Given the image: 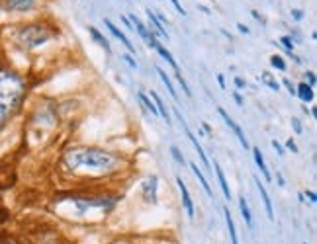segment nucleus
<instances>
[{
    "instance_id": "f257e3e1",
    "label": "nucleus",
    "mask_w": 317,
    "mask_h": 244,
    "mask_svg": "<svg viewBox=\"0 0 317 244\" xmlns=\"http://www.w3.org/2000/svg\"><path fill=\"white\" fill-rule=\"evenodd\" d=\"M26 92L24 80L10 70H0V129L8 121V117L18 109Z\"/></svg>"
},
{
    "instance_id": "f03ea898",
    "label": "nucleus",
    "mask_w": 317,
    "mask_h": 244,
    "mask_svg": "<svg viewBox=\"0 0 317 244\" xmlns=\"http://www.w3.org/2000/svg\"><path fill=\"white\" fill-rule=\"evenodd\" d=\"M67 166L71 168H90V170H112L118 158L112 152H106L100 148H84V150H73L65 156Z\"/></svg>"
},
{
    "instance_id": "7ed1b4c3",
    "label": "nucleus",
    "mask_w": 317,
    "mask_h": 244,
    "mask_svg": "<svg viewBox=\"0 0 317 244\" xmlns=\"http://www.w3.org/2000/svg\"><path fill=\"white\" fill-rule=\"evenodd\" d=\"M20 37H22V41H24L26 45L36 47V45L45 43V41L51 37V34H49L45 28H41V26H28V28H24V30L20 32Z\"/></svg>"
},
{
    "instance_id": "20e7f679",
    "label": "nucleus",
    "mask_w": 317,
    "mask_h": 244,
    "mask_svg": "<svg viewBox=\"0 0 317 244\" xmlns=\"http://www.w3.org/2000/svg\"><path fill=\"white\" fill-rule=\"evenodd\" d=\"M217 113H219V115L223 117V121H225V123H227V125H229L231 129H233V133H235V137L239 139L241 146H243V148H249V141H247V137H245L243 129H241V127H239V125H237V123H235V121H233V119L229 117V113H227V111H225L223 107H217Z\"/></svg>"
},
{
    "instance_id": "39448f33",
    "label": "nucleus",
    "mask_w": 317,
    "mask_h": 244,
    "mask_svg": "<svg viewBox=\"0 0 317 244\" xmlns=\"http://www.w3.org/2000/svg\"><path fill=\"white\" fill-rule=\"evenodd\" d=\"M176 184H178V190H180V194H182V205H184V209H186L188 219H194V203H192L190 194H188V188H186V184L182 182L180 176L176 178Z\"/></svg>"
},
{
    "instance_id": "423d86ee",
    "label": "nucleus",
    "mask_w": 317,
    "mask_h": 244,
    "mask_svg": "<svg viewBox=\"0 0 317 244\" xmlns=\"http://www.w3.org/2000/svg\"><path fill=\"white\" fill-rule=\"evenodd\" d=\"M36 0H2V6L8 10H16V12H26L30 8H34Z\"/></svg>"
},
{
    "instance_id": "0eeeda50",
    "label": "nucleus",
    "mask_w": 317,
    "mask_h": 244,
    "mask_svg": "<svg viewBox=\"0 0 317 244\" xmlns=\"http://www.w3.org/2000/svg\"><path fill=\"white\" fill-rule=\"evenodd\" d=\"M143 195H145V199L151 201V203L157 201V176H151V178L145 180V184H143Z\"/></svg>"
},
{
    "instance_id": "6e6552de",
    "label": "nucleus",
    "mask_w": 317,
    "mask_h": 244,
    "mask_svg": "<svg viewBox=\"0 0 317 244\" xmlns=\"http://www.w3.org/2000/svg\"><path fill=\"white\" fill-rule=\"evenodd\" d=\"M127 20H131V26H133V30H135V32H137V34L143 37V41L149 45V41H151V32H149V30H147V28L141 24V20H139L135 14H131Z\"/></svg>"
},
{
    "instance_id": "1a4fd4ad",
    "label": "nucleus",
    "mask_w": 317,
    "mask_h": 244,
    "mask_svg": "<svg viewBox=\"0 0 317 244\" xmlns=\"http://www.w3.org/2000/svg\"><path fill=\"white\" fill-rule=\"evenodd\" d=\"M104 26L108 28V30H110V32H112V34H114V35H116V37H118V39H119V41H121V43H123V45H125V47L129 49V51H131L133 55H135V47H133V45L129 43V39L125 37V34H123V32L119 30V28H116V26H114V24H112L110 20H104Z\"/></svg>"
},
{
    "instance_id": "9d476101",
    "label": "nucleus",
    "mask_w": 317,
    "mask_h": 244,
    "mask_svg": "<svg viewBox=\"0 0 317 244\" xmlns=\"http://www.w3.org/2000/svg\"><path fill=\"white\" fill-rule=\"evenodd\" d=\"M255 184H257V188H259V192H261V197H263L264 205H266V215H268V219L272 221V219H274V211H272V201H270V197H268V192H266V188L261 184V180H259L257 176H255Z\"/></svg>"
},
{
    "instance_id": "9b49d317",
    "label": "nucleus",
    "mask_w": 317,
    "mask_h": 244,
    "mask_svg": "<svg viewBox=\"0 0 317 244\" xmlns=\"http://www.w3.org/2000/svg\"><path fill=\"white\" fill-rule=\"evenodd\" d=\"M211 170H215V174H217V180H219V186H221V192H223V195H225V199H231V190H229V186H227V180H225V176H223V172H221L219 164H217V162H213Z\"/></svg>"
},
{
    "instance_id": "f8f14e48",
    "label": "nucleus",
    "mask_w": 317,
    "mask_h": 244,
    "mask_svg": "<svg viewBox=\"0 0 317 244\" xmlns=\"http://www.w3.org/2000/svg\"><path fill=\"white\" fill-rule=\"evenodd\" d=\"M253 156H255L257 166H259V168H261V172H263L264 180H266V182H270V180H272V176H270V172H268V168H266V162H264L263 154H261V148H253Z\"/></svg>"
},
{
    "instance_id": "ddd939ff",
    "label": "nucleus",
    "mask_w": 317,
    "mask_h": 244,
    "mask_svg": "<svg viewBox=\"0 0 317 244\" xmlns=\"http://www.w3.org/2000/svg\"><path fill=\"white\" fill-rule=\"evenodd\" d=\"M88 34L92 35V39H94V41H96V43H98L100 47H104L106 53H110V51H112V47H110V43H108V39H106L104 35H102V34H100V32L96 30V28L88 26Z\"/></svg>"
},
{
    "instance_id": "4468645a",
    "label": "nucleus",
    "mask_w": 317,
    "mask_h": 244,
    "mask_svg": "<svg viewBox=\"0 0 317 244\" xmlns=\"http://www.w3.org/2000/svg\"><path fill=\"white\" fill-rule=\"evenodd\" d=\"M296 94L300 96L302 102H312L314 100V88L310 86V84H306V82H302L300 86H298V90H296Z\"/></svg>"
},
{
    "instance_id": "2eb2a0df",
    "label": "nucleus",
    "mask_w": 317,
    "mask_h": 244,
    "mask_svg": "<svg viewBox=\"0 0 317 244\" xmlns=\"http://www.w3.org/2000/svg\"><path fill=\"white\" fill-rule=\"evenodd\" d=\"M190 168H192V172L196 174V178H198V182L202 184V188L206 190V194L211 197V195H213V192H211V188H210V184H208V180H206V176L202 174V170H200V168H198V166H196L194 162H190Z\"/></svg>"
},
{
    "instance_id": "dca6fc26",
    "label": "nucleus",
    "mask_w": 317,
    "mask_h": 244,
    "mask_svg": "<svg viewBox=\"0 0 317 244\" xmlns=\"http://www.w3.org/2000/svg\"><path fill=\"white\" fill-rule=\"evenodd\" d=\"M239 209H241V215H243L247 227L251 229V227H253V217H251V209H249V203H247L245 197H239Z\"/></svg>"
},
{
    "instance_id": "f3484780",
    "label": "nucleus",
    "mask_w": 317,
    "mask_h": 244,
    "mask_svg": "<svg viewBox=\"0 0 317 244\" xmlns=\"http://www.w3.org/2000/svg\"><path fill=\"white\" fill-rule=\"evenodd\" d=\"M147 16H149V22H151V28H155V32H157V34H160L162 37H166V39H168V34H166V30L162 28V24L158 22L157 14H155V12H151V10H147Z\"/></svg>"
},
{
    "instance_id": "a211bd4d",
    "label": "nucleus",
    "mask_w": 317,
    "mask_h": 244,
    "mask_svg": "<svg viewBox=\"0 0 317 244\" xmlns=\"http://www.w3.org/2000/svg\"><path fill=\"white\" fill-rule=\"evenodd\" d=\"M225 223H227V229H229L231 244H239V239H237V231H235V223H233V217H231L229 209H225Z\"/></svg>"
},
{
    "instance_id": "6ab92c4d",
    "label": "nucleus",
    "mask_w": 317,
    "mask_h": 244,
    "mask_svg": "<svg viewBox=\"0 0 317 244\" xmlns=\"http://www.w3.org/2000/svg\"><path fill=\"white\" fill-rule=\"evenodd\" d=\"M155 49L158 51V55H160V57H162V59H164V61H166V63H168V65H170V67H172V69H174V70L178 72V65H176V61L172 59V55H170V53H168L166 49L162 47V45H160L158 41H157V45H155Z\"/></svg>"
},
{
    "instance_id": "aec40b11",
    "label": "nucleus",
    "mask_w": 317,
    "mask_h": 244,
    "mask_svg": "<svg viewBox=\"0 0 317 244\" xmlns=\"http://www.w3.org/2000/svg\"><path fill=\"white\" fill-rule=\"evenodd\" d=\"M151 98L155 100V105H157V111H158V115L166 121V123H170V117H168V111H166V107H164V104H162V100L155 94V92H151Z\"/></svg>"
},
{
    "instance_id": "412c9836",
    "label": "nucleus",
    "mask_w": 317,
    "mask_h": 244,
    "mask_svg": "<svg viewBox=\"0 0 317 244\" xmlns=\"http://www.w3.org/2000/svg\"><path fill=\"white\" fill-rule=\"evenodd\" d=\"M261 82L266 84V86H268L270 90H274V92H278V90H280V84L276 82V78H274L270 72H263V74H261Z\"/></svg>"
},
{
    "instance_id": "4be33fe9",
    "label": "nucleus",
    "mask_w": 317,
    "mask_h": 244,
    "mask_svg": "<svg viewBox=\"0 0 317 244\" xmlns=\"http://www.w3.org/2000/svg\"><path fill=\"white\" fill-rule=\"evenodd\" d=\"M157 72H158V76H160V80L164 82V86H166V90L170 92V96L174 98L176 102H178V94H176V90H174V86H172V82L168 80V76H166V72L162 70V69H157Z\"/></svg>"
},
{
    "instance_id": "5701e85b",
    "label": "nucleus",
    "mask_w": 317,
    "mask_h": 244,
    "mask_svg": "<svg viewBox=\"0 0 317 244\" xmlns=\"http://www.w3.org/2000/svg\"><path fill=\"white\" fill-rule=\"evenodd\" d=\"M139 102H141V104H143V105H145V109H149V111H151V113H153V115H158V111H157V105H155V104H153V102H151V100H149V98L145 96V94H143V92H139Z\"/></svg>"
},
{
    "instance_id": "b1692460",
    "label": "nucleus",
    "mask_w": 317,
    "mask_h": 244,
    "mask_svg": "<svg viewBox=\"0 0 317 244\" xmlns=\"http://www.w3.org/2000/svg\"><path fill=\"white\" fill-rule=\"evenodd\" d=\"M270 65H272L274 69H278V70H286V63H284V59H282V57H278V55L270 57Z\"/></svg>"
},
{
    "instance_id": "393cba45",
    "label": "nucleus",
    "mask_w": 317,
    "mask_h": 244,
    "mask_svg": "<svg viewBox=\"0 0 317 244\" xmlns=\"http://www.w3.org/2000/svg\"><path fill=\"white\" fill-rule=\"evenodd\" d=\"M280 45H284V49H286L288 53H292V49H294V39H292L290 35H284V37H280Z\"/></svg>"
},
{
    "instance_id": "a878e982",
    "label": "nucleus",
    "mask_w": 317,
    "mask_h": 244,
    "mask_svg": "<svg viewBox=\"0 0 317 244\" xmlns=\"http://www.w3.org/2000/svg\"><path fill=\"white\" fill-rule=\"evenodd\" d=\"M170 154H172V158H174L178 164H184V162H186V160H184V156L180 154V150H178L176 146H170Z\"/></svg>"
},
{
    "instance_id": "bb28decb",
    "label": "nucleus",
    "mask_w": 317,
    "mask_h": 244,
    "mask_svg": "<svg viewBox=\"0 0 317 244\" xmlns=\"http://www.w3.org/2000/svg\"><path fill=\"white\" fill-rule=\"evenodd\" d=\"M176 78H178V82L182 84V90H184V94H186V96H192V92H190V88H188V84H186V80L182 78V74H180V72H176Z\"/></svg>"
},
{
    "instance_id": "cd10ccee",
    "label": "nucleus",
    "mask_w": 317,
    "mask_h": 244,
    "mask_svg": "<svg viewBox=\"0 0 317 244\" xmlns=\"http://www.w3.org/2000/svg\"><path fill=\"white\" fill-rule=\"evenodd\" d=\"M284 86L288 88V92H290L292 96H296V88H294V84L290 82V78H284Z\"/></svg>"
},
{
    "instance_id": "c85d7f7f",
    "label": "nucleus",
    "mask_w": 317,
    "mask_h": 244,
    "mask_svg": "<svg viewBox=\"0 0 317 244\" xmlns=\"http://www.w3.org/2000/svg\"><path fill=\"white\" fill-rule=\"evenodd\" d=\"M306 80H308L306 84H310L312 88L316 86V74H314V72H308V74H306Z\"/></svg>"
},
{
    "instance_id": "c756f323",
    "label": "nucleus",
    "mask_w": 317,
    "mask_h": 244,
    "mask_svg": "<svg viewBox=\"0 0 317 244\" xmlns=\"http://www.w3.org/2000/svg\"><path fill=\"white\" fill-rule=\"evenodd\" d=\"M121 59H123V61H125V63L129 65V67H133V69H137V63H135V61L131 59V55H123Z\"/></svg>"
},
{
    "instance_id": "7c9ffc66",
    "label": "nucleus",
    "mask_w": 317,
    "mask_h": 244,
    "mask_svg": "<svg viewBox=\"0 0 317 244\" xmlns=\"http://www.w3.org/2000/svg\"><path fill=\"white\" fill-rule=\"evenodd\" d=\"M292 127H294V131L300 135L302 133V125H300V119H292Z\"/></svg>"
},
{
    "instance_id": "2f4dec72",
    "label": "nucleus",
    "mask_w": 317,
    "mask_h": 244,
    "mask_svg": "<svg viewBox=\"0 0 317 244\" xmlns=\"http://www.w3.org/2000/svg\"><path fill=\"white\" fill-rule=\"evenodd\" d=\"M170 2H172V4H174V8H176V10H178V14H182V16H184V14H186V12H184V8H182V6H180V2H178V0H170Z\"/></svg>"
},
{
    "instance_id": "473e14b6",
    "label": "nucleus",
    "mask_w": 317,
    "mask_h": 244,
    "mask_svg": "<svg viewBox=\"0 0 317 244\" xmlns=\"http://www.w3.org/2000/svg\"><path fill=\"white\" fill-rule=\"evenodd\" d=\"M272 146H274V148H276V152H278V154H284V148H282V145H280V143H278V141H276V139H274V141H272Z\"/></svg>"
},
{
    "instance_id": "72a5a7b5",
    "label": "nucleus",
    "mask_w": 317,
    "mask_h": 244,
    "mask_svg": "<svg viewBox=\"0 0 317 244\" xmlns=\"http://www.w3.org/2000/svg\"><path fill=\"white\" fill-rule=\"evenodd\" d=\"M286 146H288V148H290V150H292V152H298V145H296V143H294V141H292V139H290V141H288V143H286Z\"/></svg>"
},
{
    "instance_id": "f704fd0d",
    "label": "nucleus",
    "mask_w": 317,
    "mask_h": 244,
    "mask_svg": "<svg viewBox=\"0 0 317 244\" xmlns=\"http://www.w3.org/2000/svg\"><path fill=\"white\" fill-rule=\"evenodd\" d=\"M292 16H294L296 20H302V18H304V14H302V10H292Z\"/></svg>"
},
{
    "instance_id": "c9c22d12",
    "label": "nucleus",
    "mask_w": 317,
    "mask_h": 244,
    "mask_svg": "<svg viewBox=\"0 0 317 244\" xmlns=\"http://www.w3.org/2000/svg\"><path fill=\"white\" fill-rule=\"evenodd\" d=\"M235 86H237V88H245V80L237 76V78H235Z\"/></svg>"
},
{
    "instance_id": "e433bc0d",
    "label": "nucleus",
    "mask_w": 317,
    "mask_h": 244,
    "mask_svg": "<svg viewBox=\"0 0 317 244\" xmlns=\"http://www.w3.org/2000/svg\"><path fill=\"white\" fill-rule=\"evenodd\" d=\"M237 28H239V32H243V34H249V28H247L245 24H237Z\"/></svg>"
},
{
    "instance_id": "4c0bfd02",
    "label": "nucleus",
    "mask_w": 317,
    "mask_h": 244,
    "mask_svg": "<svg viewBox=\"0 0 317 244\" xmlns=\"http://www.w3.org/2000/svg\"><path fill=\"white\" fill-rule=\"evenodd\" d=\"M308 197H310V201H312V203H316V201H317L316 192H308Z\"/></svg>"
},
{
    "instance_id": "58836bf2",
    "label": "nucleus",
    "mask_w": 317,
    "mask_h": 244,
    "mask_svg": "<svg viewBox=\"0 0 317 244\" xmlns=\"http://www.w3.org/2000/svg\"><path fill=\"white\" fill-rule=\"evenodd\" d=\"M233 98H235V102H237V105H243V98L239 96V94H237V92H235V94H233Z\"/></svg>"
},
{
    "instance_id": "ea45409f",
    "label": "nucleus",
    "mask_w": 317,
    "mask_h": 244,
    "mask_svg": "<svg viewBox=\"0 0 317 244\" xmlns=\"http://www.w3.org/2000/svg\"><path fill=\"white\" fill-rule=\"evenodd\" d=\"M217 80H219V86L225 88V80H223V74H217Z\"/></svg>"
},
{
    "instance_id": "a19ab883",
    "label": "nucleus",
    "mask_w": 317,
    "mask_h": 244,
    "mask_svg": "<svg viewBox=\"0 0 317 244\" xmlns=\"http://www.w3.org/2000/svg\"><path fill=\"white\" fill-rule=\"evenodd\" d=\"M253 16H255L257 20H261V22H264V18L261 16V14H259V12H257V10H253Z\"/></svg>"
},
{
    "instance_id": "79ce46f5",
    "label": "nucleus",
    "mask_w": 317,
    "mask_h": 244,
    "mask_svg": "<svg viewBox=\"0 0 317 244\" xmlns=\"http://www.w3.org/2000/svg\"><path fill=\"white\" fill-rule=\"evenodd\" d=\"M4 244H14V243H4Z\"/></svg>"
}]
</instances>
